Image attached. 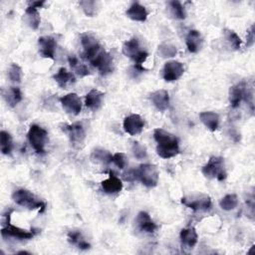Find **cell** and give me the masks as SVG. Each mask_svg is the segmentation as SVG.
Here are the masks:
<instances>
[{"label": "cell", "instance_id": "obj_1", "mask_svg": "<svg viewBox=\"0 0 255 255\" xmlns=\"http://www.w3.org/2000/svg\"><path fill=\"white\" fill-rule=\"evenodd\" d=\"M153 137L157 142L156 153L160 157L170 158L178 154L179 144L178 139L174 134L162 128H155L153 130Z\"/></svg>", "mask_w": 255, "mask_h": 255}, {"label": "cell", "instance_id": "obj_2", "mask_svg": "<svg viewBox=\"0 0 255 255\" xmlns=\"http://www.w3.org/2000/svg\"><path fill=\"white\" fill-rule=\"evenodd\" d=\"M123 53L134 62V68L138 71H143V64L145 63L148 54L140 48L139 42L136 38H130L123 45Z\"/></svg>", "mask_w": 255, "mask_h": 255}, {"label": "cell", "instance_id": "obj_3", "mask_svg": "<svg viewBox=\"0 0 255 255\" xmlns=\"http://www.w3.org/2000/svg\"><path fill=\"white\" fill-rule=\"evenodd\" d=\"M12 199L16 204L31 210L39 209L40 212H43L46 207L45 203L42 200H40L33 192L24 188L15 190L12 194Z\"/></svg>", "mask_w": 255, "mask_h": 255}, {"label": "cell", "instance_id": "obj_4", "mask_svg": "<svg viewBox=\"0 0 255 255\" xmlns=\"http://www.w3.org/2000/svg\"><path fill=\"white\" fill-rule=\"evenodd\" d=\"M252 92L248 90L245 82H240L231 87L229 93V102L232 109H236L240 106L242 101L247 102L250 106L251 111H253V96Z\"/></svg>", "mask_w": 255, "mask_h": 255}, {"label": "cell", "instance_id": "obj_5", "mask_svg": "<svg viewBox=\"0 0 255 255\" xmlns=\"http://www.w3.org/2000/svg\"><path fill=\"white\" fill-rule=\"evenodd\" d=\"M201 172L207 178H216L218 180H223L226 177L224 159L220 156H211L208 162L202 167Z\"/></svg>", "mask_w": 255, "mask_h": 255}, {"label": "cell", "instance_id": "obj_6", "mask_svg": "<svg viewBox=\"0 0 255 255\" xmlns=\"http://www.w3.org/2000/svg\"><path fill=\"white\" fill-rule=\"evenodd\" d=\"M136 179L146 187H154L158 182V170L154 164L143 163L135 169Z\"/></svg>", "mask_w": 255, "mask_h": 255}, {"label": "cell", "instance_id": "obj_7", "mask_svg": "<svg viewBox=\"0 0 255 255\" xmlns=\"http://www.w3.org/2000/svg\"><path fill=\"white\" fill-rule=\"evenodd\" d=\"M28 140L37 153L45 152L47 131L38 125H32L28 130Z\"/></svg>", "mask_w": 255, "mask_h": 255}, {"label": "cell", "instance_id": "obj_8", "mask_svg": "<svg viewBox=\"0 0 255 255\" xmlns=\"http://www.w3.org/2000/svg\"><path fill=\"white\" fill-rule=\"evenodd\" d=\"M81 44L83 46V57L91 61L102 50L98 40L90 33L81 35Z\"/></svg>", "mask_w": 255, "mask_h": 255}, {"label": "cell", "instance_id": "obj_9", "mask_svg": "<svg viewBox=\"0 0 255 255\" xmlns=\"http://www.w3.org/2000/svg\"><path fill=\"white\" fill-rule=\"evenodd\" d=\"M90 62L102 75H107L113 72V57L103 49Z\"/></svg>", "mask_w": 255, "mask_h": 255}, {"label": "cell", "instance_id": "obj_10", "mask_svg": "<svg viewBox=\"0 0 255 255\" xmlns=\"http://www.w3.org/2000/svg\"><path fill=\"white\" fill-rule=\"evenodd\" d=\"M184 73V66L182 63L172 60L164 64L162 69V78L166 82H174L178 80Z\"/></svg>", "mask_w": 255, "mask_h": 255}, {"label": "cell", "instance_id": "obj_11", "mask_svg": "<svg viewBox=\"0 0 255 255\" xmlns=\"http://www.w3.org/2000/svg\"><path fill=\"white\" fill-rule=\"evenodd\" d=\"M63 130L67 133L70 141L74 145H80L83 143L86 132L83 125L81 123H74L71 125H64Z\"/></svg>", "mask_w": 255, "mask_h": 255}, {"label": "cell", "instance_id": "obj_12", "mask_svg": "<svg viewBox=\"0 0 255 255\" xmlns=\"http://www.w3.org/2000/svg\"><path fill=\"white\" fill-rule=\"evenodd\" d=\"M63 109L71 115L77 116L82 111V102L76 93H69L60 99Z\"/></svg>", "mask_w": 255, "mask_h": 255}, {"label": "cell", "instance_id": "obj_13", "mask_svg": "<svg viewBox=\"0 0 255 255\" xmlns=\"http://www.w3.org/2000/svg\"><path fill=\"white\" fill-rule=\"evenodd\" d=\"M123 126L127 133L130 135H136L142 131L144 127V121L139 115L132 114L125 118Z\"/></svg>", "mask_w": 255, "mask_h": 255}, {"label": "cell", "instance_id": "obj_14", "mask_svg": "<svg viewBox=\"0 0 255 255\" xmlns=\"http://www.w3.org/2000/svg\"><path fill=\"white\" fill-rule=\"evenodd\" d=\"M39 52L40 54L47 59H54L55 52L57 48V42L52 36H43L38 39Z\"/></svg>", "mask_w": 255, "mask_h": 255}, {"label": "cell", "instance_id": "obj_15", "mask_svg": "<svg viewBox=\"0 0 255 255\" xmlns=\"http://www.w3.org/2000/svg\"><path fill=\"white\" fill-rule=\"evenodd\" d=\"M1 234L3 237H13V238H17L20 240H24V239H31L34 237L35 232L34 231H29V230H25L22 229L20 227L14 226L10 223H8L7 225L3 226L1 229Z\"/></svg>", "mask_w": 255, "mask_h": 255}, {"label": "cell", "instance_id": "obj_16", "mask_svg": "<svg viewBox=\"0 0 255 255\" xmlns=\"http://www.w3.org/2000/svg\"><path fill=\"white\" fill-rule=\"evenodd\" d=\"M181 202L187 207L193 210H203L206 211L211 207V199L208 195H200L195 199H186L182 198Z\"/></svg>", "mask_w": 255, "mask_h": 255}, {"label": "cell", "instance_id": "obj_17", "mask_svg": "<svg viewBox=\"0 0 255 255\" xmlns=\"http://www.w3.org/2000/svg\"><path fill=\"white\" fill-rule=\"evenodd\" d=\"M135 223L138 229L145 233H153L157 228L156 224L150 218V215L145 211L138 212L135 218Z\"/></svg>", "mask_w": 255, "mask_h": 255}, {"label": "cell", "instance_id": "obj_18", "mask_svg": "<svg viewBox=\"0 0 255 255\" xmlns=\"http://www.w3.org/2000/svg\"><path fill=\"white\" fill-rule=\"evenodd\" d=\"M152 105L160 112L167 110L169 106V96L168 93L164 90H157L152 92L149 96Z\"/></svg>", "mask_w": 255, "mask_h": 255}, {"label": "cell", "instance_id": "obj_19", "mask_svg": "<svg viewBox=\"0 0 255 255\" xmlns=\"http://www.w3.org/2000/svg\"><path fill=\"white\" fill-rule=\"evenodd\" d=\"M101 185H102L103 190L106 193H109V194L119 193L123 189V182H122V180L117 175H115L112 172L110 173V175H109V177L107 179L102 181Z\"/></svg>", "mask_w": 255, "mask_h": 255}, {"label": "cell", "instance_id": "obj_20", "mask_svg": "<svg viewBox=\"0 0 255 255\" xmlns=\"http://www.w3.org/2000/svg\"><path fill=\"white\" fill-rule=\"evenodd\" d=\"M104 96L105 94L97 89H93L91 90L85 98V105L88 109L92 110V111H97L101 108L102 104H103V100H104Z\"/></svg>", "mask_w": 255, "mask_h": 255}, {"label": "cell", "instance_id": "obj_21", "mask_svg": "<svg viewBox=\"0 0 255 255\" xmlns=\"http://www.w3.org/2000/svg\"><path fill=\"white\" fill-rule=\"evenodd\" d=\"M53 79L62 89H67L69 86L73 85L76 82L75 76L66 68H60L58 72L53 76Z\"/></svg>", "mask_w": 255, "mask_h": 255}, {"label": "cell", "instance_id": "obj_22", "mask_svg": "<svg viewBox=\"0 0 255 255\" xmlns=\"http://www.w3.org/2000/svg\"><path fill=\"white\" fill-rule=\"evenodd\" d=\"M185 43L190 53H197L202 47V36L197 30H190L185 38Z\"/></svg>", "mask_w": 255, "mask_h": 255}, {"label": "cell", "instance_id": "obj_23", "mask_svg": "<svg viewBox=\"0 0 255 255\" xmlns=\"http://www.w3.org/2000/svg\"><path fill=\"white\" fill-rule=\"evenodd\" d=\"M126 14L129 19L137 22H144L147 19L148 15L145 7L137 2L132 3L127 10Z\"/></svg>", "mask_w": 255, "mask_h": 255}, {"label": "cell", "instance_id": "obj_24", "mask_svg": "<svg viewBox=\"0 0 255 255\" xmlns=\"http://www.w3.org/2000/svg\"><path fill=\"white\" fill-rule=\"evenodd\" d=\"M2 97L11 108L16 107L22 101L21 90L17 87H10L6 90H2Z\"/></svg>", "mask_w": 255, "mask_h": 255}, {"label": "cell", "instance_id": "obj_25", "mask_svg": "<svg viewBox=\"0 0 255 255\" xmlns=\"http://www.w3.org/2000/svg\"><path fill=\"white\" fill-rule=\"evenodd\" d=\"M199 119L201 123L211 131H215L219 127V116L214 112H202L199 114Z\"/></svg>", "mask_w": 255, "mask_h": 255}, {"label": "cell", "instance_id": "obj_26", "mask_svg": "<svg viewBox=\"0 0 255 255\" xmlns=\"http://www.w3.org/2000/svg\"><path fill=\"white\" fill-rule=\"evenodd\" d=\"M179 236H180V241L182 245L188 248L194 247L198 240V235L193 227H187V228L181 229Z\"/></svg>", "mask_w": 255, "mask_h": 255}, {"label": "cell", "instance_id": "obj_27", "mask_svg": "<svg viewBox=\"0 0 255 255\" xmlns=\"http://www.w3.org/2000/svg\"><path fill=\"white\" fill-rule=\"evenodd\" d=\"M24 20L27 23V25L32 28L33 30L38 29L40 22H41V18L38 12V9L36 8H32V7H27L25 10V14H24Z\"/></svg>", "mask_w": 255, "mask_h": 255}, {"label": "cell", "instance_id": "obj_28", "mask_svg": "<svg viewBox=\"0 0 255 255\" xmlns=\"http://www.w3.org/2000/svg\"><path fill=\"white\" fill-rule=\"evenodd\" d=\"M68 240L70 243L76 245L82 250H86L91 247V245L84 239L82 233L79 230H71L68 233Z\"/></svg>", "mask_w": 255, "mask_h": 255}, {"label": "cell", "instance_id": "obj_29", "mask_svg": "<svg viewBox=\"0 0 255 255\" xmlns=\"http://www.w3.org/2000/svg\"><path fill=\"white\" fill-rule=\"evenodd\" d=\"M68 61H69V64H70L71 68L75 71V73L79 77H86L90 74V71H89L88 67L85 64L81 63L75 55H70L69 58H68Z\"/></svg>", "mask_w": 255, "mask_h": 255}, {"label": "cell", "instance_id": "obj_30", "mask_svg": "<svg viewBox=\"0 0 255 255\" xmlns=\"http://www.w3.org/2000/svg\"><path fill=\"white\" fill-rule=\"evenodd\" d=\"M112 157H113V154L103 148H96L93 150L91 154V158L93 161L97 163H103V164H108L112 162Z\"/></svg>", "mask_w": 255, "mask_h": 255}, {"label": "cell", "instance_id": "obj_31", "mask_svg": "<svg viewBox=\"0 0 255 255\" xmlns=\"http://www.w3.org/2000/svg\"><path fill=\"white\" fill-rule=\"evenodd\" d=\"M224 38L228 45L233 49V50H239L241 48V39L240 37L231 29H224L223 30Z\"/></svg>", "mask_w": 255, "mask_h": 255}, {"label": "cell", "instance_id": "obj_32", "mask_svg": "<svg viewBox=\"0 0 255 255\" xmlns=\"http://www.w3.org/2000/svg\"><path fill=\"white\" fill-rule=\"evenodd\" d=\"M13 147L12 136L9 132L2 130L0 132V148L3 154H10Z\"/></svg>", "mask_w": 255, "mask_h": 255}, {"label": "cell", "instance_id": "obj_33", "mask_svg": "<svg viewBox=\"0 0 255 255\" xmlns=\"http://www.w3.org/2000/svg\"><path fill=\"white\" fill-rule=\"evenodd\" d=\"M237 204H238V197L234 193L226 194L225 196L222 197V199L219 202L220 207L226 211L233 210L237 206Z\"/></svg>", "mask_w": 255, "mask_h": 255}, {"label": "cell", "instance_id": "obj_34", "mask_svg": "<svg viewBox=\"0 0 255 255\" xmlns=\"http://www.w3.org/2000/svg\"><path fill=\"white\" fill-rule=\"evenodd\" d=\"M168 7H169L171 15L175 19H180L181 20V19L185 18V16H186L185 9L179 1H170V2H168Z\"/></svg>", "mask_w": 255, "mask_h": 255}, {"label": "cell", "instance_id": "obj_35", "mask_svg": "<svg viewBox=\"0 0 255 255\" xmlns=\"http://www.w3.org/2000/svg\"><path fill=\"white\" fill-rule=\"evenodd\" d=\"M8 78L13 83H20L22 79V69L18 64L12 63L7 71Z\"/></svg>", "mask_w": 255, "mask_h": 255}, {"label": "cell", "instance_id": "obj_36", "mask_svg": "<svg viewBox=\"0 0 255 255\" xmlns=\"http://www.w3.org/2000/svg\"><path fill=\"white\" fill-rule=\"evenodd\" d=\"M158 53L162 58H172L176 55L177 49L172 44L163 43L158 46Z\"/></svg>", "mask_w": 255, "mask_h": 255}, {"label": "cell", "instance_id": "obj_37", "mask_svg": "<svg viewBox=\"0 0 255 255\" xmlns=\"http://www.w3.org/2000/svg\"><path fill=\"white\" fill-rule=\"evenodd\" d=\"M82 10L84 11V13L89 16V17H93L96 13H97V5L98 3L96 1H92V0H83L79 2Z\"/></svg>", "mask_w": 255, "mask_h": 255}, {"label": "cell", "instance_id": "obj_38", "mask_svg": "<svg viewBox=\"0 0 255 255\" xmlns=\"http://www.w3.org/2000/svg\"><path fill=\"white\" fill-rule=\"evenodd\" d=\"M131 151L137 159H143L146 157V148L141 143L134 141L131 146Z\"/></svg>", "mask_w": 255, "mask_h": 255}, {"label": "cell", "instance_id": "obj_39", "mask_svg": "<svg viewBox=\"0 0 255 255\" xmlns=\"http://www.w3.org/2000/svg\"><path fill=\"white\" fill-rule=\"evenodd\" d=\"M112 162H114L119 168L123 169L124 167H126V165H127V163H128V160H127V157H126L125 153H123V152H117V153L113 154Z\"/></svg>", "mask_w": 255, "mask_h": 255}, {"label": "cell", "instance_id": "obj_40", "mask_svg": "<svg viewBox=\"0 0 255 255\" xmlns=\"http://www.w3.org/2000/svg\"><path fill=\"white\" fill-rule=\"evenodd\" d=\"M254 25H251V27L249 28V30L247 31V47H251L254 44Z\"/></svg>", "mask_w": 255, "mask_h": 255}, {"label": "cell", "instance_id": "obj_41", "mask_svg": "<svg viewBox=\"0 0 255 255\" xmlns=\"http://www.w3.org/2000/svg\"><path fill=\"white\" fill-rule=\"evenodd\" d=\"M45 4V1H32V2H29V7H32V8H42Z\"/></svg>", "mask_w": 255, "mask_h": 255}]
</instances>
